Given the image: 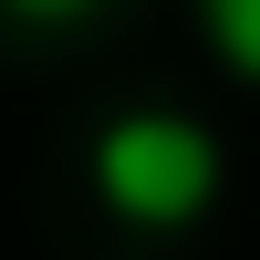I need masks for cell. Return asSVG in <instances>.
Segmentation results:
<instances>
[{
  "label": "cell",
  "mask_w": 260,
  "mask_h": 260,
  "mask_svg": "<svg viewBox=\"0 0 260 260\" xmlns=\"http://www.w3.org/2000/svg\"><path fill=\"white\" fill-rule=\"evenodd\" d=\"M94 198L136 229H187L219 198V136L198 115H115L94 136Z\"/></svg>",
  "instance_id": "obj_1"
},
{
  "label": "cell",
  "mask_w": 260,
  "mask_h": 260,
  "mask_svg": "<svg viewBox=\"0 0 260 260\" xmlns=\"http://www.w3.org/2000/svg\"><path fill=\"white\" fill-rule=\"evenodd\" d=\"M198 21H208V42H219L229 73L260 83V0H198Z\"/></svg>",
  "instance_id": "obj_2"
},
{
  "label": "cell",
  "mask_w": 260,
  "mask_h": 260,
  "mask_svg": "<svg viewBox=\"0 0 260 260\" xmlns=\"http://www.w3.org/2000/svg\"><path fill=\"white\" fill-rule=\"evenodd\" d=\"M0 11H11V21H94L104 0H0Z\"/></svg>",
  "instance_id": "obj_3"
}]
</instances>
